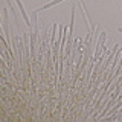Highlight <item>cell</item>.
Masks as SVG:
<instances>
[{
	"mask_svg": "<svg viewBox=\"0 0 122 122\" xmlns=\"http://www.w3.org/2000/svg\"><path fill=\"white\" fill-rule=\"evenodd\" d=\"M60 2H64V0H53V2H51V3H47V5H44V6L38 8V9H37V12H41V11L47 9V8H51V6H53V5H56V3H60Z\"/></svg>",
	"mask_w": 122,
	"mask_h": 122,
	"instance_id": "7a4b0ae2",
	"label": "cell"
},
{
	"mask_svg": "<svg viewBox=\"0 0 122 122\" xmlns=\"http://www.w3.org/2000/svg\"><path fill=\"white\" fill-rule=\"evenodd\" d=\"M56 29H58V25H53L52 32H51V47H53V44H55V41H56V37H55Z\"/></svg>",
	"mask_w": 122,
	"mask_h": 122,
	"instance_id": "6da1fadb",
	"label": "cell"
}]
</instances>
